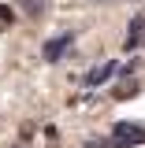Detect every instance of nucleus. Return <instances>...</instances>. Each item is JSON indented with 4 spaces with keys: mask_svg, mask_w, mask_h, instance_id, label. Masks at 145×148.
Instances as JSON below:
<instances>
[{
    "mask_svg": "<svg viewBox=\"0 0 145 148\" xmlns=\"http://www.w3.org/2000/svg\"><path fill=\"white\" fill-rule=\"evenodd\" d=\"M112 141H115L119 148H134V145H145V126H138V122L123 119V122H115V126H112Z\"/></svg>",
    "mask_w": 145,
    "mask_h": 148,
    "instance_id": "f257e3e1",
    "label": "nucleus"
},
{
    "mask_svg": "<svg viewBox=\"0 0 145 148\" xmlns=\"http://www.w3.org/2000/svg\"><path fill=\"white\" fill-rule=\"evenodd\" d=\"M71 45H74V30H63L60 37H49L45 48H41V59H45V63H60L63 56L71 52Z\"/></svg>",
    "mask_w": 145,
    "mask_h": 148,
    "instance_id": "f03ea898",
    "label": "nucleus"
},
{
    "mask_svg": "<svg viewBox=\"0 0 145 148\" xmlns=\"http://www.w3.org/2000/svg\"><path fill=\"white\" fill-rule=\"evenodd\" d=\"M123 48H127V52H138V48H145V11H138V15L130 18L127 37H123Z\"/></svg>",
    "mask_w": 145,
    "mask_h": 148,
    "instance_id": "7ed1b4c3",
    "label": "nucleus"
},
{
    "mask_svg": "<svg viewBox=\"0 0 145 148\" xmlns=\"http://www.w3.org/2000/svg\"><path fill=\"white\" fill-rule=\"evenodd\" d=\"M119 74V59H104L101 67H93L89 74H86V89H97V85H104L108 78H115Z\"/></svg>",
    "mask_w": 145,
    "mask_h": 148,
    "instance_id": "20e7f679",
    "label": "nucleus"
},
{
    "mask_svg": "<svg viewBox=\"0 0 145 148\" xmlns=\"http://www.w3.org/2000/svg\"><path fill=\"white\" fill-rule=\"evenodd\" d=\"M134 92H138V82H119V85L112 89V96H115V100H127V96H134Z\"/></svg>",
    "mask_w": 145,
    "mask_h": 148,
    "instance_id": "39448f33",
    "label": "nucleus"
},
{
    "mask_svg": "<svg viewBox=\"0 0 145 148\" xmlns=\"http://www.w3.org/2000/svg\"><path fill=\"white\" fill-rule=\"evenodd\" d=\"M19 4H22V8H26V15H45V0H19Z\"/></svg>",
    "mask_w": 145,
    "mask_h": 148,
    "instance_id": "423d86ee",
    "label": "nucleus"
},
{
    "mask_svg": "<svg viewBox=\"0 0 145 148\" xmlns=\"http://www.w3.org/2000/svg\"><path fill=\"white\" fill-rule=\"evenodd\" d=\"M82 148H119V145H115V141H112V137H108V141H86V145H82Z\"/></svg>",
    "mask_w": 145,
    "mask_h": 148,
    "instance_id": "0eeeda50",
    "label": "nucleus"
},
{
    "mask_svg": "<svg viewBox=\"0 0 145 148\" xmlns=\"http://www.w3.org/2000/svg\"><path fill=\"white\" fill-rule=\"evenodd\" d=\"M0 22H11V8L8 4H0Z\"/></svg>",
    "mask_w": 145,
    "mask_h": 148,
    "instance_id": "6e6552de",
    "label": "nucleus"
}]
</instances>
